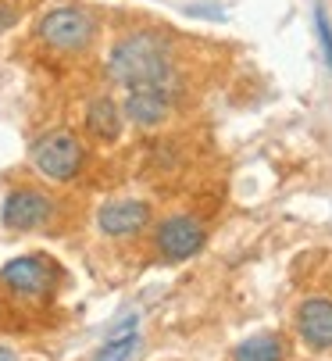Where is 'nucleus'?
I'll list each match as a JSON object with an SVG mask.
<instances>
[{
    "label": "nucleus",
    "mask_w": 332,
    "mask_h": 361,
    "mask_svg": "<svg viewBox=\"0 0 332 361\" xmlns=\"http://www.w3.org/2000/svg\"><path fill=\"white\" fill-rule=\"evenodd\" d=\"M107 75L129 86H176V47L157 29H133L107 50Z\"/></svg>",
    "instance_id": "nucleus-1"
},
{
    "label": "nucleus",
    "mask_w": 332,
    "mask_h": 361,
    "mask_svg": "<svg viewBox=\"0 0 332 361\" xmlns=\"http://www.w3.org/2000/svg\"><path fill=\"white\" fill-rule=\"evenodd\" d=\"M36 36L54 54H86L100 36V22L90 8L61 4V8H50L36 22Z\"/></svg>",
    "instance_id": "nucleus-2"
},
{
    "label": "nucleus",
    "mask_w": 332,
    "mask_h": 361,
    "mask_svg": "<svg viewBox=\"0 0 332 361\" xmlns=\"http://www.w3.org/2000/svg\"><path fill=\"white\" fill-rule=\"evenodd\" d=\"M29 161L50 183H72L86 169V147L72 129H47L29 147Z\"/></svg>",
    "instance_id": "nucleus-3"
},
{
    "label": "nucleus",
    "mask_w": 332,
    "mask_h": 361,
    "mask_svg": "<svg viewBox=\"0 0 332 361\" xmlns=\"http://www.w3.org/2000/svg\"><path fill=\"white\" fill-rule=\"evenodd\" d=\"M154 247L164 262H190L207 247V226L197 215H168L154 229Z\"/></svg>",
    "instance_id": "nucleus-4"
},
{
    "label": "nucleus",
    "mask_w": 332,
    "mask_h": 361,
    "mask_svg": "<svg viewBox=\"0 0 332 361\" xmlns=\"http://www.w3.org/2000/svg\"><path fill=\"white\" fill-rule=\"evenodd\" d=\"M54 219V197L36 186H15L0 204V222L15 233H32Z\"/></svg>",
    "instance_id": "nucleus-5"
},
{
    "label": "nucleus",
    "mask_w": 332,
    "mask_h": 361,
    "mask_svg": "<svg viewBox=\"0 0 332 361\" xmlns=\"http://www.w3.org/2000/svg\"><path fill=\"white\" fill-rule=\"evenodd\" d=\"M176 97L168 86H129L122 97V118L136 129H161L172 118Z\"/></svg>",
    "instance_id": "nucleus-6"
},
{
    "label": "nucleus",
    "mask_w": 332,
    "mask_h": 361,
    "mask_svg": "<svg viewBox=\"0 0 332 361\" xmlns=\"http://www.w3.org/2000/svg\"><path fill=\"white\" fill-rule=\"evenodd\" d=\"M154 219V208L140 197H115V200H104L97 208V229L111 240H129L140 236Z\"/></svg>",
    "instance_id": "nucleus-7"
},
{
    "label": "nucleus",
    "mask_w": 332,
    "mask_h": 361,
    "mask_svg": "<svg viewBox=\"0 0 332 361\" xmlns=\"http://www.w3.org/2000/svg\"><path fill=\"white\" fill-rule=\"evenodd\" d=\"M54 279H58V269H54L47 257H36V254L15 257V262H8L0 269V283L11 286L22 297H47Z\"/></svg>",
    "instance_id": "nucleus-8"
},
{
    "label": "nucleus",
    "mask_w": 332,
    "mask_h": 361,
    "mask_svg": "<svg viewBox=\"0 0 332 361\" xmlns=\"http://www.w3.org/2000/svg\"><path fill=\"white\" fill-rule=\"evenodd\" d=\"M297 336L311 350H332V297H307L297 307Z\"/></svg>",
    "instance_id": "nucleus-9"
},
{
    "label": "nucleus",
    "mask_w": 332,
    "mask_h": 361,
    "mask_svg": "<svg viewBox=\"0 0 332 361\" xmlns=\"http://www.w3.org/2000/svg\"><path fill=\"white\" fill-rule=\"evenodd\" d=\"M122 129H125V118H122V104L115 97L100 93V97H93L86 104V133L97 143H118Z\"/></svg>",
    "instance_id": "nucleus-10"
},
{
    "label": "nucleus",
    "mask_w": 332,
    "mask_h": 361,
    "mask_svg": "<svg viewBox=\"0 0 332 361\" xmlns=\"http://www.w3.org/2000/svg\"><path fill=\"white\" fill-rule=\"evenodd\" d=\"M233 361H286V343L275 333H257V336L236 343Z\"/></svg>",
    "instance_id": "nucleus-11"
},
{
    "label": "nucleus",
    "mask_w": 332,
    "mask_h": 361,
    "mask_svg": "<svg viewBox=\"0 0 332 361\" xmlns=\"http://www.w3.org/2000/svg\"><path fill=\"white\" fill-rule=\"evenodd\" d=\"M140 347V333H122V336H107V343L93 354V361H129Z\"/></svg>",
    "instance_id": "nucleus-12"
},
{
    "label": "nucleus",
    "mask_w": 332,
    "mask_h": 361,
    "mask_svg": "<svg viewBox=\"0 0 332 361\" xmlns=\"http://www.w3.org/2000/svg\"><path fill=\"white\" fill-rule=\"evenodd\" d=\"M314 29H318V39H321V54H325V65L332 68V25H328V15L318 8L314 11Z\"/></svg>",
    "instance_id": "nucleus-13"
},
{
    "label": "nucleus",
    "mask_w": 332,
    "mask_h": 361,
    "mask_svg": "<svg viewBox=\"0 0 332 361\" xmlns=\"http://www.w3.org/2000/svg\"><path fill=\"white\" fill-rule=\"evenodd\" d=\"M18 25V4H11V0H0V36H4L8 29Z\"/></svg>",
    "instance_id": "nucleus-14"
},
{
    "label": "nucleus",
    "mask_w": 332,
    "mask_h": 361,
    "mask_svg": "<svg viewBox=\"0 0 332 361\" xmlns=\"http://www.w3.org/2000/svg\"><path fill=\"white\" fill-rule=\"evenodd\" d=\"M0 361H18V357H15V350H8V347H0Z\"/></svg>",
    "instance_id": "nucleus-15"
}]
</instances>
